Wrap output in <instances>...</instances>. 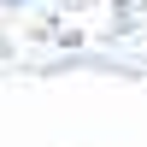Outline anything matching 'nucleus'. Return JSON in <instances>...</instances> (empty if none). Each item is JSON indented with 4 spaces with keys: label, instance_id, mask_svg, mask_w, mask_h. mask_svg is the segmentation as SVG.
<instances>
[{
    "label": "nucleus",
    "instance_id": "obj_1",
    "mask_svg": "<svg viewBox=\"0 0 147 147\" xmlns=\"http://www.w3.org/2000/svg\"><path fill=\"white\" fill-rule=\"evenodd\" d=\"M6 6H24V0H6Z\"/></svg>",
    "mask_w": 147,
    "mask_h": 147
}]
</instances>
